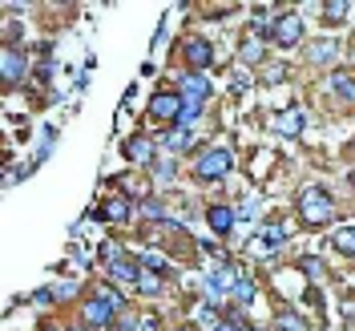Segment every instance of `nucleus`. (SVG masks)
<instances>
[{"mask_svg": "<svg viewBox=\"0 0 355 331\" xmlns=\"http://www.w3.org/2000/svg\"><path fill=\"white\" fill-rule=\"evenodd\" d=\"M130 210H133L130 198H113V202H105V206L97 210V219H105V222H125V219H130Z\"/></svg>", "mask_w": 355, "mask_h": 331, "instance_id": "obj_14", "label": "nucleus"}, {"mask_svg": "<svg viewBox=\"0 0 355 331\" xmlns=\"http://www.w3.org/2000/svg\"><path fill=\"white\" fill-rule=\"evenodd\" d=\"M117 311H121V295L113 287H101V291H93V299L85 303V319L93 328H105Z\"/></svg>", "mask_w": 355, "mask_h": 331, "instance_id": "obj_2", "label": "nucleus"}, {"mask_svg": "<svg viewBox=\"0 0 355 331\" xmlns=\"http://www.w3.org/2000/svg\"><path fill=\"white\" fill-rule=\"evenodd\" d=\"M303 130V110H283L275 117V133H283V137H295V133Z\"/></svg>", "mask_w": 355, "mask_h": 331, "instance_id": "obj_12", "label": "nucleus"}, {"mask_svg": "<svg viewBox=\"0 0 355 331\" xmlns=\"http://www.w3.org/2000/svg\"><path fill=\"white\" fill-rule=\"evenodd\" d=\"M137 331H157V315H141V323H137Z\"/></svg>", "mask_w": 355, "mask_h": 331, "instance_id": "obj_28", "label": "nucleus"}, {"mask_svg": "<svg viewBox=\"0 0 355 331\" xmlns=\"http://www.w3.org/2000/svg\"><path fill=\"white\" fill-rule=\"evenodd\" d=\"M331 89L343 97V101H355V77L347 73V69H335L331 73Z\"/></svg>", "mask_w": 355, "mask_h": 331, "instance_id": "obj_15", "label": "nucleus"}, {"mask_svg": "<svg viewBox=\"0 0 355 331\" xmlns=\"http://www.w3.org/2000/svg\"><path fill=\"white\" fill-rule=\"evenodd\" d=\"M186 146H190V133H186V130H174L170 137H166V150H174V154H182Z\"/></svg>", "mask_w": 355, "mask_h": 331, "instance_id": "obj_24", "label": "nucleus"}, {"mask_svg": "<svg viewBox=\"0 0 355 331\" xmlns=\"http://www.w3.org/2000/svg\"><path fill=\"white\" fill-rule=\"evenodd\" d=\"M154 150H157V146L150 142V137H141V133L125 142V158H130V162H150V158H154Z\"/></svg>", "mask_w": 355, "mask_h": 331, "instance_id": "obj_13", "label": "nucleus"}, {"mask_svg": "<svg viewBox=\"0 0 355 331\" xmlns=\"http://www.w3.org/2000/svg\"><path fill=\"white\" fill-rule=\"evenodd\" d=\"M266 81H270V85H279V81H283V65H270V69H266Z\"/></svg>", "mask_w": 355, "mask_h": 331, "instance_id": "obj_29", "label": "nucleus"}, {"mask_svg": "<svg viewBox=\"0 0 355 331\" xmlns=\"http://www.w3.org/2000/svg\"><path fill=\"white\" fill-rule=\"evenodd\" d=\"M230 166H234V154L230 150H206V154L198 158V170L194 174L198 178H206V182H214V178H222V174H230Z\"/></svg>", "mask_w": 355, "mask_h": 331, "instance_id": "obj_3", "label": "nucleus"}, {"mask_svg": "<svg viewBox=\"0 0 355 331\" xmlns=\"http://www.w3.org/2000/svg\"><path fill=\"white\" fill-rule=\"evenodd\" d=\"M218 331H239V328H234V323H222V328Z\"/></svg>", "mask_w": 355, "mask_h": 331, "instance_id": "obj_31", "label": "nucleus"}, {"mask_svg": "<svg viewBox=\"0 0 355 331\" xmlns=\"http://www.w3.org/2000/svg\"><path fill=\"white\" fill-rule=\"evenodd\" d=\"M53 299H57V291H53V287L33 291V303H37V307H44V303H53Z\"/></svg>", "mask_w": 355, "mask_h": 331, "instance_id": "obj_26", "label": "nucleus"}, {"mask_svg": "<svg viewBox=\"0 0 355 331\" xmlns=\"http://www.w3.org/2000/svg\"><path fill=\"white\" fill-rule=\"evenodd\" d=\"M77 331H85V328H77Z\"/></svg>", "mask_w": 355, "mask_h": 331, "instance_id": "obj_33", "label": "nucleus"}, {"mask_svg": "<svg viewBox=\"0 0 355 331\" xmlns=\"http://www.w3.org/2000/svg\"><path fill=\"white\" fill-rule=\"evenodd\" d=\"M275 328H279V331H311L307 323H303V319L295 315V311H283V315L275 319Z\"/></svg>", "mask_w": 355, "mask_h": 331, "instance_id": "obj_20", "label": "nucleus"}, {"mask_svg": "<svg viewBox=\"0 0 355 331\" xmlns=\"http://www.w3.org/2000/svg\"><path fill=\"white\" fill-rule=\"evenodd\" d=\"M299 214H303V222H311V226H327V222L335 219V198L323 186H307V190L299 194Z\"/></svg>", "mask_w": 355, "mask_h": 331, "instance_id": "obj_1", "label": "nucleus"}, {"mask_svg": "<svg viewBox=\"0 0 355 331\" xmlns=\"http://www.w3.org/2000/svg\"><path fill=\"white\" fill-rule=\"evenodd\" d=\"M283 239H287V226H283V222H266V226H259V235H254L250 246H254L259 255H266V251H275Z\"/></svg>", "mask_w": 355, "mask_h": 331, "instance_id": "obj_7", "label": "nucleus"}, {"mask_svg": "<svg viewBox=\"0 0 355 331\" xmlns=\"http://www.w3.org/2000/svg\"><path fill=\"white\" fill-rule=\"evenodd\" d=\"M110 279L113 283H121V287H137V279H141V263L121 251V255L110 263Z\"/></svg>", "mask_w": 355, "mask_h": 331, "instance_id": "obj_5", "label": "nucleus"}, {"mask_svg": "<svg viewBox=\"0 0 355 331\" xmlns=\"http://www.w3.org/2000/svg\"><path fill=\"white\" fill-rule=\"evenodd\" d=\"M186 61H190L194 69H206L210 61H214V49H210V41H202V37L186 41Z\"/></svg>", "mask_w": 355, "mask_h": 331, "instance_id": "obj_8", "label": "nucleus"}, {"mask_svg": "<svg viewBox=\"0 0 355 331\" xmlns=\"http://www.w3.org/2000/svg\"><path fill=\"white\" fill-rule=\"evenodd\" d=\"M206 219H210V230L226 239V235H230V226H234V210L218 202V206H210V210H206Z\"/></svg>", "mask_w": 355, "mask_h": 331, "instance_id": "obj_9", "label": "nucleus"}, {"mask_svg": "<svg viewBox=\"0 0 355 331\" xmlns=\"http://www.w3.org/2000/svg\"><path fill=\"white\" fill-rule=\"evenodd\" d=\"M137 291H141V295H157V291H162V275H154V271H141Z\"/></svg>", "mask_w": 355, "mask_h": 331, "instance_id": "obj_21", "label": "nucleus"}, {"mask_svg": "<svg viewBox=\"0 0 355 331\" xmlns=\"http://www.w3.org/2000/svg\"><path fill=\"white\" fill-rule=\"evenodd\" d=\"M299 266L307 271L311 279H319V275H323V263H319V259H303V263H299Z\"/></svg>", "mask_w": 355, "mask_h": 331, "instance_id": "obj_27", "label": "nucleus"}, {"mask_svg": "<svg viewBox=\"0 0 355 331\" xmlns=\"http://www.w3.org/2000/svg\"><path fill=\"white\" fill-rule=\"evenodd\" d=\"M0 73H4V81H8V85H12V81H21L24 61H21V53H17V49H4V53H0Z\"/></svg>", "mask_w": 355, "mask_h": 331, "instance_id": "obj_11", "label": "nucleus"}, {"mask_svg": "<svg viewBox=\"0 0 355 331\" xmlns=\"http://www.w3.org/2000/svg\"><path fill=\"white\" fill-rule=\"evenodd\" d=\"M254 279H250V275H243V279H239V283H234V291H230V295H234V299H239V303H250V299H254Z\"/></svg>", "mask_w": 355, "mask_h": 331, "instance_id": "obj_19", "label": "nucleus"}, {"mask_svg": "<svg viewBox=\"0 0 355 331\" xmlns=\"http://www.w3.org/2000/svg\"><path fill=\"white\" fill-rule=\"evenodd\" d=\"M202 117V105H194V101H186V110H182V117H178V130H190L194 121Z\"/></svg>", "mask_w": 355, "mask_h": 331, "instance_id": "obj_22", "label": "nucleus"}, {"mask_svg": "<svg viewBox=\"0 0 355 331\" xmlns=\"http://www.w3.org/2000/svg\"><path fill=\"white\" fill-rule=\"evenodd\" d=\"M182 93H186V101L202 105V101L210 97V81H206V77H198V73H190V77L182 81Z\"/></svg>", "mask_w": 355, "mask_h": 331, "instance_id": "obj_10", "label": "nucleus"}, {"mask_svg": "<svg viewBox=\"0 0 355 331\" xmlns=\"http://www.w3.org/2000/svg\"><path fill=\"white\" fill-rule=\"evenodd\" d=\"M182 110H186V97H178V93H157L154 101H150V117L162 121V126H170V121L178 126Z\"/></svg>", "mask_w": 355, "mask_h": 331, "instance_id": "obj_4", "label": "nucleus"}, {"mask_svg": "<svg viewBox=\"0 0 355 331\" xmlns=\"http://www.w3.org/2000/svg\"><path fill=\"white\" fill-rule=\"evenodd\" d=\"M307 57H311V61H331V57H335V41H319V44H311Z\"/></svg>", "mask_w": 355, "mask_h": 331, "instance_id": "obj_23", "label": "nucleus"}, {"mask_svg": "<svg viewBox=\"0 0 355 331\" xmlns=\"http://www.w3.org/2000/svg\"><path fill=\"white\" fill-rule=\"evenodd\" d=\"M335 251H343V255H352L355 259V226H343V230H335Z\"/></svg>", "mask_w": 355, "mask_h": 331, "instance_id": "obj_18", "label": "nucleus"}, {"mask_svg": "<svg viewBox=\"0 0 355 331\" xmlns=\"http://www.w3.org/2000/svg\"><path fill=\"white\" fill-rule=\"evenodd\" d=\"M146 214H150V219H162V214H166V210H162V206H157V202H146Z\"/></svg>", "mask_w": 355, "mask_h": 331, "instance_id": "obj_30", "label": "nucleus"}, {"mask_svg": "<svg viewBox=\"0 0 355 331\" xmlns=\"http://www.w3.org/2000/svg\"><path fill=\"white\" fill-rule=\"evenodd\" d=\"M323 17H327V21H343V17H347V4H343V0H331V4H323Z\"/></svg>", "mask_w": 355, "mask_h": 331, "instance_id": "obj_25", "label": "nucleus"}, {"mask_svg": "<svg viewBox=\"0 0 355 331\" xmlns=\"http://www.w3.org/2000/svg\"><path fill=\"white\" fill-rule=\"evenodd\" d=\"M270 33H275V41L279 44H299V37H303V17H299V12H287V17L275 21Z\"/></svg>", "mask_w": 355, "mask_h": 331, "instance_id": "obj_6", "label": "nucleus"}, {"mask_svg": "<svg viewBox=\"0 0 355 331\" xmlns=\"http://www.w3.org/2000/svg\"><path fill=\"white\" fill-rule=\"evenodd\" d=\"M243 61L246 65H259V61H263V37H259V33H250L243 41Z\"/></svg>", "mask_w": 355, "mask_h": 331, "instance_id": "obj_16", "label": "nucleus"}, {"mask_svg": "<svg viewBox=\"0 0 355 331\" xmlns=\"http://www.w3.org/2000/svg\"><path fill=\"white\" fill-rule=\"evenodd\" d=\"M194 323H202V328H210V331H218L222 319H218V311H214V303H202V307L194 311Z\"/></svg>", "mask_w": 355, "mask_h": 331, "instance_id": "obj_17", "label": "nucleus"}, {"mask_svg": "<svg viewBox=\"0 0 355 331\" xmlns=\"http://www.w3.org/2000/svg\"><path fill=\"white\" fill-rule=\"evenodd\" d=\"M239 331H254V328H239Z\"/></svg>", "mask_w": 355, "mask_h": 331, "instance_id": "obj_32", "label": "nucleus"}]
</instances>
